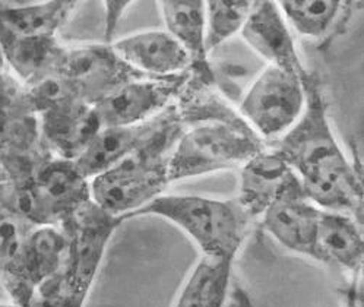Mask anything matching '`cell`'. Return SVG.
Instances as JSON below:
<instances>
[{
    "label": "cell",
    "instance_id": "1",
    "mask_svg": "<svg viewBox=\"0 0 364 307\" xmlns=\"http://www.w3.org/2000/svg\"><path fill=\"white\" fill-rule=\"evenodd\" d=\"M306 106L291 129L272 146L299 177L306 198L322 211L348 214L363 222V181L338 142L328 104L315 75L303 80Z\"/></svg>",
    "mask_w": 364,
    "mask_h": 307
},
{
    "label": "cell",
    "instance_id": "2",
    "mask_svg": "<svg viewBox=\"0 0 364 307\" xmlns=\"http://www.w3.org/2000/svg\"><path fill=\"white\" fill-rule=\"evenodd\" d=\"M123 221L90 200L60 224L68 236L63 264L36 290L28 307H84L107 246Z\"/></svg>",
    "mask_w": 364,
    "mask_h": 307
},
{
    "label": "cell",
    "instance_id": "3",
    "mask_svg": "<svg viewBox=\"0 0 364 307\" xmlns=\"http://www.w3.org/2000/svg\"><path fill=\"white\" fill-rule=\"evenodd\" d=\"M183 126L174 113L148 145L117 166L92 177L90 181L91 200L104 212L126 221L164 195L171 185L167 160Z\"/></svg>",
    "mask_w": 364,
    "mask_h": 307
},
{
    "label": "cell",
    "instance_id": "4",
    "mask_svg": "<svg viewBox=\"0 0 364 307\" xmlns=\"http://www.w3.org/2000/svg\"><path fill=\"white\" fill-rule=\"evenodd\" d=\"M155 215L178 227L202 256L236 259L255 221L236 198L215 199L198 195H161L132 215Z\"/></svg>",
    "mask_w": 364,
    "mask_h": 307
},
{
    "label": "cell",
    "instance_id": "5",
    "mask_svg": "<svg viewBox=\"0 0 364 307\" xmlns=\"http://www.w3.org/2000/svg\"><path fill=\"white\" fill-rule=\"evenodd\" d=\"M267 144L240 119L210 117L185 124L167 160L170 183L224 170H239Z\"/></svg>",
    "mask_w": 364,
    "mask_h": 307
},
{
    "label": "cell",
    "instance_id": "6",
    "mask_svg": "<svg viewBox=\"0 0 364 307\" xmlns=\"http://www.w3.org/2000/svg\"><path fill=\"white\" fill-rule=\"evenodd\" d=\"M304 78L267 65L240 99L239 117L265 144L275 142L291 129L304 110Z\"/></svg>",
    "mask_w": 364,
    "mask_h": 307
},
{
    "label": "cell",
    "instance_id": "7",
    "mask_svg": "<svg viewBox=\"0 0 364 307\" xmlns=\"http://www.w3.org/2000/svg\"><path fill=\"white\" fill-rule=\"evenodd\" d=\"M91 200L90 181L73 161L48 156L27 181V220L31 225H60Z\"/></svg>",
    "mask_w": 364,
    "mask_h": 307
},
{
    "label": "cell",
    "instance_id": "8",
    "mask_svg": "<svg viewBox=\"0 0 364 307\" xmlns=\"http://www.w3.org/2000/svg\"><path fill=\"white\" fill-rule=\"evenodd\" d=\"M185 76L129 80L94 104L101 126H134L159 117L174 107L185 85Z\"/></svg>",
    "mask_w": 364,
    "mask_h": 307
},
{
    "label": "cell",
    "instance_id": "9",
    "mask_svg": "<svg viewBox=\"0 0 364 307\" xmlns=\"http://www.w3.org/2000/svg\"><path fill=\"white\" fill-rule=\"evenodd\" d=\"M56 73L77 98L91 106L129 80L139 78L117 58L110 44L65 47Z\"/></svg>",
    "mask_w": 364,
    "mask_h": 307
},
{
    "label": "cell",
    "instance_id": "10",
    "mask_svg": "<svg viewBox=\"0 0 364 307\" xmlns=\"http://www.w3.org/2000/svg\"><path fill=\"white\" fill-rule=\"evenodd\" d=\"M321 212L322 210L306 198L299 177L293 171L257 222L279 246L311 259Z\"/></svg>",
    "mask_w": 364,
    "mask_h": 307
},
{
    "label": "cell",
    "instance_id": "11",
    "mask_svg": "<svg viewBox=\"0 0 364 307\" xmlns=\"http://www.w3.org/2000/svg\"><path fill=\"white\" fill-rule=\"evenodd\" d=\"M240 36L268 66L294 73L300 78L307 76L309 70L300 58L294 34L277 2H253Z\"/></svg>",
    "mask_w": 364,
    "mask_h": 307
},
{
    "label": "cell",
    "instance_id": "12",
    "mask_svg": "<svg viewBox=\"0 0 364 307\" xmlns=\"http://www.w3.org/2000/svg\"><path fill=\"white\" fill-rule=\"evenodd\" d=\"M110 45L117 58L142 78L170 80L189 73L188 55L166 30L135 33Z\"/></svg>",
    "mask_w": 364,
    "mask_h": 307
},
{
    "label": "cell",
    "instance_id": "13",
    "mask_svg": "<svg viewBox=\"0 0 364 307\" xmlns=\"http://www.w3.org/2000/svg\"><path fill=\"white\" fill-rule=\"evenodd\" d=\"M174 107L152 120L134 126H102L75 163L80 173L91 181L129 158L157 135L174 114Z\"/></svg>",
    "mask_w": 364,
    "mask_h": 307
},
{
    "label": "cell",
    "instance_id": "14",
    "mask_svg": "<svg viewBox=\"0 0 364 307\" xmlns=\"http://www.w3.org/2000/svg\"><path fill=\"white\" fill-rule=\"evenodd\" d=\"M94 106L82 99H69L43 112L41 136L51 157L76 161L101 129Z\"/></svg>",
    "mask_w": 364,
    "mask_h": 307
},
{
    "label": "cell",
    "instance_id": "15",
    "mask_svg": "<svg viewBox=\"0 0 364 307\" xmlns=\"http://www.w3.org/2000/svg\"><path fill=\"white\" fill-rule=\"evenodd\" d=\"M358 220L348 214L322 211L311 259L338 268L351 276L363 274L364 240Z\"/></svg>",
    "mask_w": 364,
    "mask_h": 307
},
{
    "label": "cell",
    "instance_id": "16",
    "mask_svg": "<svg viewBox=\"0 0 364 307\" xmlns=\"http://www.w3.org/2000/svg\"><path fill=\"white\" fill-rule=\"evenodd\" d=\"M239 193L236 196L240 207L257 222L277 199L293 170L279 154L267 146L247 160L240 168Z\"/></svg>",
    "mask_w": 364,
    "mask_h": 307
},
{
    "label": "cell",
    "instance_id": "17",
    "mask_svg": "<svg viewBox=\"0 0 364 307\" xmlns=\"http://www.w3.org/2000/svg\"><path fill=\"white\" fill-rule=\"evenodd\" d=\"M166 31L185 50L189 58V73L206 87L215 82L205 41L203 2H159Z\"/></svg>",
    "mask_w": 364,
    "mask_h": 307
},
{
    "label": "cell",
    "instance_id": "18",
    "mask_svg": "<svg viewBox=\"0 0 364 307\" xmlns=\"http://www.w3.org/2000/svg\"><path fill=\"white\" fill-rule=\"evenodd\" d=\"M68 249V236L60 225H37L25 240L22 274L31 296L60 269Z\"/></svg>",
    "mask_w": 364,
    "mask_h": 307
},
{
    "label": "cell",
    "instance_id": "19",
    "mask_svg": "<svg viewBox=\"0 0 364 307\" xmlns=\"http://www.w3.org/2000/svg\"><path fill=\"white\" fill-rule=\"evenodd\" d=\"M75 8L76 2L0 5V38L55 37Z\"/></svg>",
    "mask_w": 364,
    "mask_h": 307
},
{
    "label": "cell",
    "instance_id": "20",
    "mask_svg": "<svg viewBox=\"0 0 364 307\" xmlns=\"http://www.w3.org/2000/svg\"><path fill=\"white\" fill-rule=\"evenodd\" d=\"M34 225L0 208V283L18 307H28L31 296L22 274L23 247Z\"/></svg>",
    "mask_w": 364,
    "mask_h": 307
},
{
    "label": "cell",
    "instance_id": "21",
    "mask_svg": "<svg viewBox=\"0 0 364 307\" xmlns=\"http://www.w3.org/2000/svg\"><path fill=\"white\" fill-rule=\"evenodd\" d=\"M234 259L200 256L186 276L173 307H224L231 281Z\"/></svg>",
    "mask_w": 364,
    "mask_h": 307
},
{
    "label": "cell",
    "instance_id": "22",
    "mask_svg": "<svg viewBox=\"0 0 364 307\" xmlns=\"http://www.w3.org/2000/svg\"><path fill=\"white\" fill-rule=\"evenodd\" d=\"M350 2L333 0H287L277 2L293 34L309 40H323L341 23Z\"/></svg>",
    "mask_w": 364,
    "mask_h": 307
},
{
    "label": "cell",
    "instance_id": "23",
    "mask_svg": "<svg viewBox=\"0 0 364 307\" xmlns=\"http://www.w3.org/2000/svg\"><path fill=\"white\" fill-rule=\"evenodd\" d=\"M252 6L253 2H246V0L203 2L205 41L208 53L211 55L225 41L240 34Z\"/></svg>",
    "mask_w": 364,
    "mask_h": 307
},
{
    "label": "cell",
    "instance_id": "24",
    "mask_svg": "<svg viewBox=\"0 0 364 307\" xmlns=\"http://www.w3.org/2000/svg\"><path fill=\"white\" fill-rule=\"evenodd\" d=\"M132 5L134 2H102V6L106 9V27H104L106 33H104V37H106L107 44L113 43V37L123 14Z\"/></svg>",
    "mask_w": 364,
    "mask_h": 307
},
{
    "label": "cell",
    "instance_id": "25",
    "mask_svg": "<svg viewBox=\"0 0 364 307\" xmlns=\"http://www.w3.org/2000/svg\"><path fill=\"white\" fill-rule=\"evenodd\" d=\"M4 59H5L4 51H2V48H0V69H2V66H4Z\"/></svg>",
    "mask_w": 364,
    "mask_h": 307
},
{
    "label": "cell",
    "instance_id": "26",
    "mask_svg": "<svg viewBox=\"0 0 364 307\" xmlns=\"http://www.w3.org/2000/svg\"><path fill=\"white\" fill-rule=\"evenodd\" d=\"M0 307H18V306L12 303V304H0Z\"/></svg>",
    "mask_w": 364,
    "mask_h": 307
},
{
    "label": "cell",
    "instance_id": "27",
    "mask_svg": "<svg viewBox=\"0 0 364 307\" xmlns=\"http://www.w3.org/2000/svg\"><path fill=\"white\" fill-rule=\"evenodd\" d=\"M2 131H4V120H0V136H2Z\"/></svg>",
    "mask_w": 364,
    "mask_h": 307
}]
</instances>
